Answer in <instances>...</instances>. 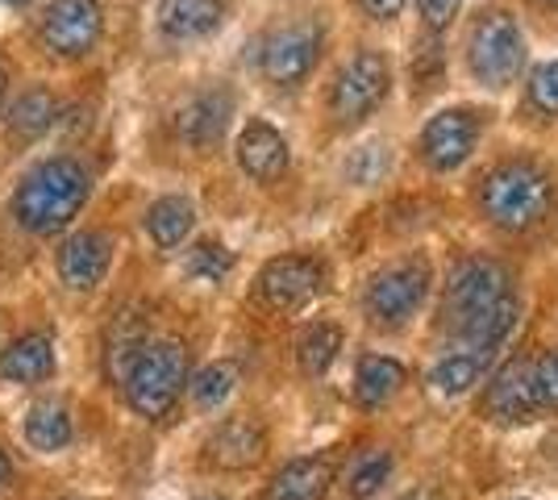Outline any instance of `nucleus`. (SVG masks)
<instances>
[{
	"label": "nucleus",
	"instance_id": "nucleus-33",
	"mask_svg": "<svg viewBox=\"0 0 558 500\" xmlns=\"http://www.w3.org/2000/svg\"><path fill=\"white\" fill-rule=\"evenodd\" d=\"M417 4H421L425 25H429L434 34H442L446 25L454 22V13H459V4H463V0H417Z\"/></svg>",
	"mask_w": 558,
	"mask_h": 500
},
{
	"label": "nucleus",
	"instance_id": "nucleus-5",
	"mask_svg": "<svg viewBox=\"0 0 558 500\" xmlns=\"http://www.w3.org/2000/svg\"><path fill=\"white\" fill-rule=\"evenodd\" d=\"M392 84L388 72V59L379 50H359L347 68L333 80V93H329V113L338 125H359L363 118H372L375 109L384 105Z\"/></svg>",
	"mask_w": 558,
	"mask_h": 500
},
{
	"label": "nucleus",
	"instance_id": "nucleus-27",
	"mask_svg": "<svg viewBox=\"0 0 558 500\" xmlns=\"http://www.w3.org/2000/svg\"><path fill=\"white\" fill-rule=\"evenodd\" d=\"M192 401L196 408H217L226 405L233 397V388H238V367L233 363H209V367H201L196 376H192Z\"/></svg>",
	"mask_w": 558,
	"mask_h": 500
},
{
	"label": "nucleus",
	"instance_id": "nucleus-22",
	"mask_svg": "<svg viewBox=\"0 0 558 500\" xmlns=\"http://www.w3.org/2000/svg\"><path fill=\"white\" fill-rule=\"evenodd\" d=\"M400 383H404V367L396 358L367 355L359 363V371H354V401L363 408L388 405L396 392H400Z\"/></svg>",
	"mask_w": 558,
	"mask_h": 500
},
{
	"label": "nucleus",
	"instance_id": "nucleus-29",
	"mask_svg": "<svg viewBox=\"0 0 558 500\" xmlns=\"http://www.w3.org/2000/svg\"><path fill=\"white\" fill-rule=\"evenodd\" d=\"M442 68H446L442 42H438V34L429 29V38H425L417 47V54H413V84H417V93L438 88V84H442Z\"/></svg>",
	"mask_w": 558,
	"mask_h": 500
},
{
	"label": "nucleus",
	"instance_id": "nucleus-24",
	"mask_svg": "<svg viewBox=\"0 0 558 500\" xmlns=\"http://www.w3.org/2000/svg\"><path fill=\"white\" fill-rule=\"evenodd\" d=\"M54 121H59V96L47 88H29L9 109V130L17 138H43Z\"/></svg>",
	"mask_w": 558,
	"mask_h": 500
},
{
	"label": "nucleus",
	"instance_id": "nucleus-35",
	"mask_svg": "<svg viewBox=\"0 0 558 500\" xmlns=\"http://www.w3.org/2000/svg\"><path fill=\"white\" fill-rule=\"evenodd\" d=\"M13 484V463H9V454L0 451V492Z\"/></svg>",
	"mask_w": 558,
	"mask_h": 500
},
{
	"label": "nucleus",
	"instance_id": "nucleus-39",
	"mask_svg": "<svg viewBox=\"0 0 558 500\" xmlns=\"http://www.w3.org/2000/svg\"><path fill=\"white\" fill-rule=\"evenodd\" d=\"M542 4H555V9H558V0H542Z\"/></svg>",
	"mask_w": 558,
	"mask_h": 500
},
{
	"label": "nucleus",
	"instance_id": "nucleus-19",
	"mask_svg": "<svg viewBox=\"0 0 558 500\" xmlns=\"http://www.w3.org/2000/svg\"><path fill=\"white\" fill-rule=\"evenodd\" d=\"M226 17L221 0H163L159 4V29L171 42H196L209 38Z\"/></svg>",
	"mask_w": 558,
	"mask_h": 500
},
{
	"label": "nucleus",
	"instance_id": "nucleus-9",
	"mask_svg": "<svg viewBox=\"0 0 558 500\" xmlns=\"http://www.w3.org/2000/svg\"><path fill=\"white\" fill-rule=\"evenodd\" d=\"M317 54H322V29L317 25H283V29L263 38L258 72L267 75L271 84H279V88H292L317 68Z\"/></svg>",
	"mask_w": 558,
	"mask_h": 500
},
{
	"label": "nucleus",
	"instance_id": "nucleus-12",
	"mask_svg": "<svg viewBox=\"0 0 558 500\" xmlns=\"http://www.w3.org/2000/svg\"><path fill=\"white\" fill-rule=\"evenodd\" d=\"M117 242L105 230H80L59 246V280L71 292H93L105 284L109 267H113Z\"/></svg>",
	"mask_w": 558,
	"mask_h": 500
},
{
	"label": "nucleus",
	"instance_id": "nucleus-40",
	"mask_svg": "<svg viewBox=\"0 0 558 500\" xmlns=\"http://www.w3.org/2000/svg\"><path fill=\"white\" fill-rule=\"evenodd\" d=\"M205 500H226V497H205Z\"/></svg>",
	"mask_w": 558,
	"mask_h": 500
},
{
	"label": "nucleus",
	"instance_id": "nucleus-25",
	"mask_svg": "<svg viewBox=\"0 0 558 500\" xmlns=\"http://www.w3.org/2000/svg\"><path fill=\"white\" fill-rule=\"evenodd\" d=\"M484 367H488V355H480V351H463V346H459V351H450V355L434 367V376H429V380H434V388L446 392V397H459V392H466L471 383L484 376Z\"/></svg>",
	"mask_w": 558,
	"mask_h": 500
},
{
	"label": "nucleus",
	"instance_id": "nucleus-32",
	"mask_svg": "<svg viewBox=\"0 0 558 500\" xmlns=\"http://www.w3.org/2000/svg\"><path fill=\"white\" fill-rule=\"evenodd\" d=\"M384 171H388V155H384V146H363V150L347 163V175L354 180V184H375Z\"/></svg>",
	"mask_w": 558,
	"mask_h": 500
},
{
	"label": "nucleus",
	"instance_id": "nucleus-8",
	"mask_svg": "<svg viewBox=\"0 0 558 500\" xmlns=\"http://www.w3.org/2000/svg\"><path fill=\"white\" fill-rule=\"evenodd\" d=\"M512 296V276L500 267V263L492 259H466L459 263L454 271H450V280H446V326H454V321H463L471 313L488 309L496 301H505Z\"/></svg>",
	"mask_w": 558,
	"mask_h": 500
},
{
	"label": "nucleus",
	"instance_id": "nucleus-11",
	"mask_svg": "<svg viewBox=\"0 0 558 500\" xmlns=\"http://www.w3.org/2000/svg\"><path fill=\"white\" fill-rule=\"evenodd\" d=\"M267 454V429L255 417H226L205 438V467L213 472H251Z\"/></svg>",
	"mask_w": 558,
	"mask_h": 500
},
{
	"label": "nucleus",
	"instance_id": "nucleus-3",
	"mask_svg": "<svg viewBox=\"0 0 558 500\" xmlns=\"http://www.w3.org/2000/svg\"><path fill=\"white\" fill-rule=\"evenodd\" d=\"M480 205L500 230H530L550 209V180L534 163H500L484 175Z\"/></svg>",
	"mask_w": 558,
	"mask_h": 500
},
{
	"label": "nucleus",
	"instance_id": "nucleus-1",
	"mask_svg": "<svg viewBox=\"0 0 558 500\" xmlns=\"http://www.w3.org/2000/svg\"><path fill=\"white\" fill-rule=\"evenodd\" d=\"M88 196H93L88 167H80L68 155H54V159H43L34 171L22 175V184L13 192V217L25 234L50 239L80 217Z\"/></svg>",
	"mask_w": 558,
	"mask_h": 500
},
{
	"label": "nucleus",
	"instance_id": "nucleus-16",
	"mask_svg": "<svg viewBox=\"0 0 558 500\" xmlns=\"http://www.w3.org/2000/svg\"><path fill=\"white\" fill-rule=\"evenodd\" d=\"M54 338L47 330H29L22 338H13L4 351H0V380L4 383H43L54 376Z\"/></svg>",
	"mask_w": 558,
	"mask_h": 500
},
{
	"label": "nucleus",
	"instance_id": "nucleus-4",
	"mask_svg": "<svg viewBox=\"0 0 558 500\" xmlns=\"http://www.w3.org/2000/svg\"><path fill=\"white\" fill-rule=\"evenodd\" d=\"M466 63H471V75L488 88H505L521 75L525 42H521V29L505 9H488L475 17L471 38H466Z\"/></svg>",
	"mask_w": 558,
	"mask_h": 500
},
{
	"label": "nucleus",
	"instance_id": "nucleus-34",
	"mask_svg": "<svg viewBox=\"0 0 558 500\" xmlns=\"http://www.w3.org/2000/svg\"><path fill=\"white\" fill-rule=\"evenodd\" d=\"M359 4H363V13L375 17V22H392V17H400V9L409 0H359Z\"/></svg>",
	"mask_w": 558,
	"mask_h": 500
},
{
	"label": "nucleus",
	"instance_id": "nucleus-26",
	"mask_svg": "<svg viewBox=\"0 0 558 500\" xmlns=\"http://www.w3.org/2000/svg\"><path fill=\"white\" fill-rule=\"evenodd\" d=\"M392 454L379 451V447H372V451L354 454V463H350L347 472V492L350 500H372L384 484H388V476H392Z\"/></svg>",
	"mask_w": 558,
	"mask_h": 500
},
{
	"label": "nucleus",
	"instance_id": "nucleus-37",
	"mask_svg": "<svg viewBox=\"0 0 558 500\" xmlns=\"http://www.w3.org/2000/svg\"><path fill=\"white\" fill-rule=\"evenodd\" d=\"M404 500H434L429 492H413V497H404Z\"/></svg>",
	"mask_w": 558,
	"mask_h": 500
},
{
	"label": "nucleus",
	"instance_id": "nucleus-13",
	"mask_svg": "<svg viewBox=\"0 0 558 500\" xmlns=\"http://www.w3.org/2000/svg\"><path fill=\"white\" fill-rule=\"evenodd\" d=\"M480 138V121L471 109H446L438 118H429L425 134H421V155L434 171H454L466 155L475 150Z\"/></svg>",
	"mask_w": 558,
	"mask_h": 500
},
{
	"label": "nucleus",
	"instance_id": "nucleus-14",
	"mask_svg": "<svg viewBox=\"0 0 558 500\" xmlns=\"http://www.w3.org/2000/svg\"><path fill=\"white\" fill-rule=\"evenodd\" d=\"M534 363H521L512 358L505 363L488 383V397H484V413L500 426H517V422H530L537 408L534 397V376H530Z\"/></svg>",
	"mask_w": 558,
	"mask_h": 500
},
{
	"label": "nucleus",
	"instance_id": "nucleus-2",
	"mask_svg": "<svg viewBox=\"0 0 558 500\" xmlns=\"http://www.w3.org/2000/svg\"><path fill=\"white\" fill-rule=\"evenodd\" d=\"M187 383V346L175 338L146 342L134 363L125 367L121 388H125V405L134 408L146 422H163L175 408L180 392Z\"/></svg>",
	"mask_w": 558,
	"mask_h": 500
},
{
	"label": "nucleus",
	"instance_id": "nucleus-7",
	"mask_svg": "<svg viewBox=\"0 0 558 500\" xmlns=\"http://www.w3.org/2000/svg\"><path fill=\"white\" fill-rule=\"evenodd\" d=\"M326 288V267L308 255H279L271 259L255 280L258 301L276 313L304 309L308 301H317Z\"/></svg>",
	"mask_w": 558,
	"mask_h": 500
},
{
	"label": "nucleus",
	"instance_id": "nucleus-15",
	"mask_svg": "<svg viewBox=\"0 0 558 500\" xmlns=\"http://www.w3.org/2000/svg\"><path fill=\"white\" fill-rule=\"evenodd\" d=\"M233 118V96L226 88H209V93H196L184 109L175 113V134L184 138L187 146L205 150V146H217L226 138Z\"/></svg>",
	"mask_w": 558,
	"mask_h": 500
},
{
	"label": "nucleus",
	"instance_id": "nucleus-28",
	"mask_svg": "<svg viewBox=\"0 0 558 500\" xmlns=\"http://www.w3.org/2000/svg\"><path fill=\"white\" fill-rule=\"evenodd\" d=\"M184 267L196 284H221V280L233 271V255L221 246V242H196V246L187 251Z\"/></svg>",
	"mask_w": 558,
	"mask_h": 500
},
{
	"label": "nucleus",
	"instance_id": "nucleus-21",
	"mask_svg": "<svg viewBox=\"0 0 558 500\" xmlns=\"http://www.w3.org/2000/svg\"><path fill=\"white\" fill-rule=\"evenodd\" d=\"M25 442L38 454H59L71 447V413L63 401H38L25 413Z\"/></svg>",
	"mask_w": 558,
	"mask_h": 500
},
{
	"label": "nucleus",
	"instance_id": "nucleus-10",
	"mask_svg": "<svg viewBox=\"0 0 558 500\" xmlns=\"http://www.w3.org/2000/svg\"><path fill=\"white\" fill-rule=\"evenodd\" d=\"M100 4L96 0H50L43 17V42L63 59H80L100 38Z\"/></svg>",
	"mask_w": 558,
	"mask_h": 500
},
{
	"label": "nucleus",
	"instance_id": "nucleus-36",
	"mask_svg": "<svg viewBox=\"0 0 558 500\" xmlns=\"http://www.w3.org/2000/svg\"><path fill=\"white\" fill-rule=\"evenodd\" d=\"M4 93H9V72L0 68V105H4Z\"/></svg>",
	"mask_w": 558,
	"mask_h": 500
},
{
	"label": "nucleus",
	"instance_id": "nucleus-23",
	"mask_svg": "<svg viewBox=\"0 0 558 500\" xmlns=\"http://www.w3.org/2000/svg\"><path fill=\"white\" fill-rule=\"evenodd\" d=\"M338 351H342V326H333V321H313L296 338V363H301L304 376H313V380L326 376L329 367H333Z\"/></svg>",
	"mask_w": 558,
	"mask_h": 500
},
{
	"label": "nucleus",
	"instance_id": "nucleus-30",
	"mask_svg": "<svg viewBox=\"0 0 558 500\" xmlns=\"http://www.w3.org/2000/svg\"><path fill=\"white\" fill-rule=\"evenodd\" d=\"M530 105L546 118H558V59L555 63H542L530 75Z\"/></svg>",
	"mask_w": 558,
	"mask_h": 500
},
{
	"label": "nucleus",
	"instance_id": "nucleus-18",
	"mask_svg": "<svg viewBox=\"0 0 558 500\" xmlns=\"http://www.w3.org/2000/svg\"><path fill=\"white\" fill-rule=\"evenodd\" d=\"M329 484H333V459L304 454V459H292L279 467L263 500H326Z\"/></svg>",
	"mask_w": 558,
	"mask_h": 500
},
{
	"label": "nucleus",
	"instance_id": "nucleus-31",
	"mask_svg": "<svg viewBox=\"0 0 558 500\" xmlns=\"http://www.w3.org/2000/svg\"><path fill=\"white\" fill-rule=\"evenodd\" d=\"M530 376H534L537 408H558V351L537 358L534 367H530Z\"/></svg>",
	"mask_w": 558,
	"mask_h": 500
},
{
	"label": "nucleus",
	"instance_id": "nucleus-17",
	"mask_svg": "<svg viewBox=\"0 0 558 500\" xmlns=\"http://www.w3.org/2000/svg\"><path fill=\"white\" fill-rule=\"evenodd\" d=\"M233 155H238V167H242L251 180H258V184H271V180H279V175L288 171V143H283V134L271 130L267 121H251V125L238 134Z\"/></svg>",
	"mask_w": 558,
	"mask_h": 500
},
{
	"label": "nucleus",
	"instance_id": "nucleus-20",
	"mask_svg": "<svg viewBox=\"0 0 558 500\" xmlns=\"http://www.w3.org/2000/svg\"><path fill=\"white\" fill-rule=\"evenodd\" d=\"M196 225V209L187 196H159L150 209H146V234L159 251H175L184 246L187 234Z\"/></svg>",
	"mask_w": 558,
	"mask_h": 500
},
{
	"label": "nucleus",
	"instance_id": "nucleus-6",
	"mask_svg": "<svg viewBox=\"0 0 558 500\" xmlns=\"http://www.w3.org/2000/svg\"><path fill=\"white\" fill-rule=\"evenodd\" d=\"M425 292H429V267L421 259H404L372 276L363 305H367V317L379 326H400L421 309Z\"/></svg>",
	"mask_w": 558,
	"mask_h": 500
},
{
	"label": "nucleus",
	"instance_id": "nucleus-38",
	"mask_svg": "<svg viewBox=\"0 0 558 500\" xmlns=\"http://www.w3.org/2000/svg\"><path fill=\"white\" fill-rule=\"evenodd\" d=\"M4 4H29V0H4Z\"/></svg>",
	"mask_w": 558,
	"mask_h": 500
}]
</instances>
